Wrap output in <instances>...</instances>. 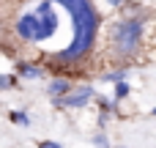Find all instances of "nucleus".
Masks as SVG:
<instances>
[{"mask_svg":"<svg viewBox=\"0 0 156 148\" xmlns=\"http://www.w3.org/2000/svg\"><path fill=\"white\" fill-rule=\"evenodd\" d=\"M110 5H118V8H123V5H129V0H110Z\"/></svg>","mask_w":156,"mask_h":148,"instance_id":"14","label":"nucleus"},{"mask_svg":"<svg viewBox=\"0 0 156 148\" xmlns=\"http://www.w3.org/2000/svg\"><path fill=\"white\" fill-rule=\"evenodd\" d=\"M8 118H11L14 124H19V126H30V115H27V113H11Z\"/></svg>","mask_w":156,"mask_h":148,"instance_id":"11","label":"nucleus"},{"mask_svg":"<svg viewBox=\"0 0 156 148\" xmlns=\"http://www.w3.org/2000/svg\"><path fill=\"white\" fill-rule=\"evenodd\" d=\"M129 93H132V85H129L126 80H118V82H115V91H112V99H115V102H123Z\"/></svg>","mask_w":156,"mask_h":148,"instance_id":"8","label":"nucleus"},{"mask_svg":"<svg viewBox=\"0 0 156 148\" xmlns=\"http://www.w3.org/2000/svg\"><path fill=\"white\" fill-rule=\"evenodd\" d=\"M14 33H16L19 41H25V44H41L38 14H36V11H25V14H19L16 22H14Z\"/></svg>","mask_w":156,"mask_h":148,"instance_id":"4","label":"nucleus"},{"mask_svg":"<svg viewBox=\"0 0 156 148\" xmlns=\"http://www.w3.org/2000/svg\"><path fill=\"white\" fill-rule=\"evenodd\" d=\"M93 93H96V91H93L90 85H74L69 93L52 99V104H55L58 110H82V107H88V104L93 102Z\"/></svg>","mask_w":156,"mask_h":148,"instance_id":"3","label":"nucleus"},{"mask_svg":"<svg viewBox=\"0 0 156 148\" xmlns=\"http://www.w3.org/2000/svg\"><path fill=\"white\" fill-rule=\"evenodd\" d=\"M52 3H58V5H63V8L69 11L74 36H71V41H69L60 52L49 55V63H55V66H60V69H63V66H74V63L85 60V58L93 52L101 16H99L93 0H52Z\"/></svg>","mask_w":156,"mask_h":148,"instance_id":"1","label":"nucleus"},{"mask_svg":"<svg viewBox=\"0 0 156 148\" xmlns=\"http://www.w3.org/2000/svg\"><path fill=\"white\" fill-rule=\"evenodd\" d=\"M11 88H19L16 74H0V91H11Z\"/></svg>","mask_w":156,"mask_h":148,"instance_id":"9","label":"nucleus"},{"mask_svg":"<svg viewBox=\"0 0 156 148\" xmlns=\"http://www.w3.org/2000/svg\"><path fill=\"white\" fill-rule=\"evenodd\" d=\"M71 88H74V80H69V77H52L49 85H47V93H49L52 99H58V96L69 93Z\"/></svg>","mask_w":156,"mask_h":148,"instance_id":"5","label":"nucleus"},{"mask_svg":"<svg viewBox=\"0 0 156 148\" xmlns=\"http://www.w3.org/2000/svg\"><path fill=\"white\" fill-rule=\"evenodd\" d=\"M14 69H16V74L25 77V80H38V77H44V69L36 66V63H27V60H16Z\"/></svg>","mask_w":156,"mask_h":148,"instance_id":"6","label":"nucleus"},{"mask_svg":"<svg viewBox=\"0 0 156 148\" xmlns=\"http://www.w3.org/2000/svg\"><path fill=\"white\" fill-rule=\"evenodd\" d=\"M38 146L41 148H58L60 143H58V140H44V143H38Z\"/></svg>","mask_w":156,"mask_h":148,"instance_id":"13","label":"nucleus"},{"mask_svg":"<svg viewBox=\"0 0 156 148\" xmlns=\"http://www.w3.org/2000/svg\"><path fill=\"white\" fill-rule=\"evenodd\" d=\"M126 74H129L126 69H118V71H107L101 80H104V82H118V80H126Z\"/></svg>","mask_w":156,"mask_h":148,"instance_id":"10","label":"nucleus"},{"mask_svg":"<svg viewBox=\"0 0 156 148\" xmlns=\"http://www.w3.org/2000/svg\"><path fill=\"white\" fill-rule=\"evenodd\" d=\"M145 22H148V14H137V16H126V19H118L110 30V49L115 58H134L140 52V44H143V30H145Z\"/></svg>","mask_w":156,"mask_h":148,"instance_id":"2","label":"nucleus"},{"mask_svg":"<svg viewBox=\"0 0 156 148\" xmlns=\"http://www.w3.org/2000/svg\"><path fill=\"white\" fill-rule=\"evenodd\" d=\"M93 99H96V104H99L101 113H118V104H121V102H115V99H104V96H99V93H93Z\"/></svg>","mask_w":156,"mask_h":148,"instance_id":"7","label":"nucleus"},{"mask_svg":"<svg viewBox=\"0 0 156 148\" xmlns=\"http://www.w3.org/2000/svg\"><path fill=\"white\" fill-rule=\"evenodd\" d=\"M90 143H93V146H110V137H107V135H104V132H96V135H93V140H90Z\"/></svg>","mask_w":156,"mask_h":148,"instance_id":"12","label":"nucleus"}]
</instances>
